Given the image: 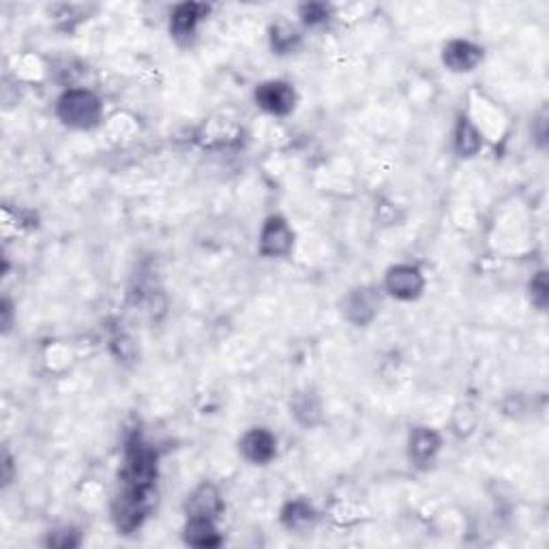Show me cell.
I'll use <instances>...</instances> for the list:
<instances>
[{"mask_svg": "<svg viewBox=\"0 0 549 549\" xmlns=\"http://www.w3.org/2000/svg\"><path fill=\"white\" fill-rule=\"evenodd\" d=\"M155 478H157V453L140 440V436L131 438L125 448V466L120 472L123 487L153 490Z\"/></svg>", "mask_w": 549, "mask_h": 549, "instance_id": "obj_1", "label": "cell"}, {"mask_svg": "<svg viewBox=\"0 0 549 549\" xmlns=\"http://www.w3.org/2000/svg\"><path fill=\"white\" fill-rule=\"evenodd\" d=\"M58 116L65 125L75 129H88L99 123L102 103L90 90L72 88L60 97Z\"/></svg>", "mask_w": 549, "mask_h": 549, "instance_id": "obj_2", "label": "cell"}, {"mask_svg": "<svg viewBox=\"0 0 549 549\" xmlns=\"http://www.w3.org/2000/svg\"><path fill=\"white\" fill-rule=\"evenodd\" d=\"M153 500H155L153 490H131V487H123L118 496H116L112 507V515L118 530L129 535V532H133L135 528L142 526L150 507H153Z\"/></svg>", "mask_w": 549, "mask_h": 549, "instance_id": "obj_3", "label": "cell"}, {"mask_svg": "<svg viewBox=\"0 0 549 549\" xmlns=\"http://www.w3.org/2000/svg\"><path fill=\"white\" fill-rule=\"evenodd\" d=\"M423 286H425V281H423L421 271L410 264L395 266V269L389 271V275H386L385 279L386 292L401 301L416 299V296L423 292Z\"/></svg>", "mask_w": 549, "mask_h": 549, "instance_id": "obj_4", "label": "cell"}, {"mask_svg": "<svg viewBox=\"0 0 549 549\" xmlns=\"http://www.w3.org/2000/svg\"><path fill=\"white\" fill-rule=\"evenodd\" d=\"M294 243V234H292L290 225L281 217H271L266 221L264 230L260 236V254L266 258H281L288 255Z\"/></svg>", "mask_w": 549, "mask_h": 549, "instance_id": "obj_5", "label": "cell"}, {"mask_svg": "<svg viewBox=\"0 0 549 549\" xmlns=\"http://www.w3.org/2000/svg\"><path fill=\"white\" fill-rule=\"evenodd\" d=\"M255 102L266 112L284 116L294 108L296 95L294 88L286 82H264L255 90Z\"/></svg>", "mask_w": 549, "mask_h": 549, "instance_id": "obj_6", "label": "cell"}, {"mask_svg": "<svg viewBox=\"0 0 549 549\" xmlns=\"http://www.w3.org/2000/svg\"><path fill=\"white\" fill-rule=\"evenodd\" d=\"M206 13H209V7H204V4L198 3L179 4L172 13V22H170L172 37L179 39V42H189Z\"/></svg>", "mask_w": 549, "mask_h": 549, "instance_id": "obj_7", "label": "cell"}, {"mask_svg": "<svg viewBox=\"0 0 549 549\" xmlns=\"http://www.w3.org/2000/svg\"><path fill=\"white\" fill-rule=\"evenodd\" d=\"M240 451L249 461L254 463H269L277 453V440L271 431L266 430H251L247 431L240 440Z\"/></svg>", "mask_w": 549, "mask_h": 549, "instance_id": "obj_8", "label": "cell"}, {"mask_svg": "<svg viewBox=\"0 0 549 549\" xmlns=\"http://www.w3.org/2000/svg\"><path fill=\"white\" fill-rule=\"evenodd\" d=\"M221 508H224V502H221L217 487L210 485V483L200 485L187 500L189 517H209V520H215V517H219Z\"/></svg>", "mask_w": 549, "mask_h": 549, "instance_id": "obj_9", "label": "cell"}, {"mask_svg": "<svg viewBox=\"0 0 549 549\" xmlns=\"http://www.w3.org/2000/svg\"><path fill=\"white\" fill-rule=\"evenodd\" d=\"M481 48L470 42H451L442 54V60L453 72H472L481 63Z\"/></svg>", "mask_w": 549, "mask_h": 549, "instance_id": "obj_10", "label": "cell"}, {"mask_svg": "<svg viewBox=\"0 0 549 549\" xmlns=\"http://www.w3.org/2000/svg\"><path fill=\"white\" fill-rule=\"evenodd\" d=\"M376 309H377V296L374 294V290L370 288L355 290L346 299V316L355 322V324H367V322L376 316Z\"/></svg>", "mask_w": 549, "mask_h": 549, "instance_id": "obj_11", "label": "cell"}, {"mask_svg": "<svg viewBox=\"0 0 549 549\" xmlns=\"http://www.w3.org/2000/svg\"><path fill=\"white\" fill-rule=\"evenodd\" d=\"M185 541L194 547H217L221 545V537L215 528V520L209 517H189L185 526Z\"/></svg>", "mask_w": 549, "mask_h": 549, "instance_id": "obj_12", "label": "cell"}, {"mask_svg": "<svg viewBox=\"0 0 549 549\" xmlns=\"http://www.w3.org/2000/svg\"><path fill=\"white\" fill-rule=\"evenodd\" d=\"M438 448H440V438L434 430H427V427H419V430L412 431L410 436V457L416 463H427L431 457L436 455Z\"/></svg>", "mask_w": 549, "mask_h": 549, "instance_id": "obj_13", "label": "cell"}, {"mask_svg": "<svg viewBox=\"0 0 549 549\" xmlns=\"http://www.w3.org/2000/svg\"><path fill=\"white\" fill-rule=\"evenodd\" d=\"M483 140L475 125L468 118H461L460 125L455 129V150L460 157H475L481 150Z\"/></svg>", "mask_w": 549, "mask_h": 549, "instance_id": "obj_14", "label": "cell"}, {"mask_svg": "<svg viewBox=\"0 0 549 549\" xmlns=\"http://www.w3.org/2000/svg\"><path fill=\"white\" fill-rule=\"evenodd\" d=\"M281 520H284L286 526L292 528V530H305V528H309L311 523H314V508L303 500H294L284 508Z\"/></svg>", "mask_w": 549, "mask_h": 549, "instance_id": "obj_15", "label": "cell"}, {"mask_svg": "<svg viewBox=\"0 0 549 549\" xmlns=\"http://www.w3.org/2000/svg\"><path fill=\"white\" fill-rule=\"evenodd\" d=\"M299 43V34H296V30L290 27L288 22H279L277 27L273 28V48L277 50V52H290L294 45Z\"/></svg>", "mask_w": 549, "mask_h": 549, "instance_id": "obj_16", "label": "cell"}, {"mask_svg": "<svg viewBox=\"0 0 549 549\" xmlns=\"http://www.w3.org/2000/svg\"><path fill=\"white\" fill-rule=\"evenodd\" d=\"M301 18H303V22L309 24V27H318V24H324L326 19H329V7L320 3L303 4V7H301Z\"/></svg>", "mask_w": 549, "mask_h": 549, "instance_id": "obj_17", "label": "cell"}, {"mask_svg": "<svg viewBox=\"0 0 549 549\" xmlns=\"http://www.w3.org/2000/svg\"><path fill=\"white\" fill-rule=\"evenodd\" d=\"M532 303H535L538 309H545L547 305V279L545 273H538L535 279H532Z\"/></svg>", "mask_w": 549, "mask_h": 549, "instance_id": "obj_18", "label": "cell"}]
</instances>
